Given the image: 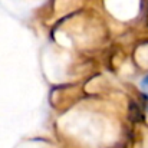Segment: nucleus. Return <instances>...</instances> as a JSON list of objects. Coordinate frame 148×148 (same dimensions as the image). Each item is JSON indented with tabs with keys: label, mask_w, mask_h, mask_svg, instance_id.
Wrapping results in <instances>:
<instances>
[{
	"label": "nucleus",
	"mask_w": 148,
	"mask_h": 148,
	"mask_svg": "<svg viewBox=\"0 0 148 148\" xmlns=\"http://www.w3.org/2000/svg\"><path fill=\"white\" fill-rule=\"evenodd\" d=\"M140 85H141L143 91H144V92H147V94H148V75H147V76H144V78L141 79Z\"/></svg>",
	"instance_id": "obj_1"
}]
</instances>
